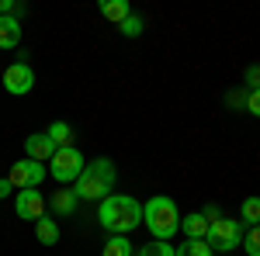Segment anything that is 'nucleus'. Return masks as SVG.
<instances>
[{"label":"nucleus","instance_id":"4","mask_svg":"<svg viewBox=\"0 0 260 256\" xmlns=\"http://www.w3.org/2000/svg\"><path fill=\"white\" fill-rule=\"evenodd\" d=\"M83 156L77 145H66V149H56V156L49 159V177L56 184H77L83 173Z\"/></svg>","mask_w":260,"mask_h":256},{"label":"nucleus","instance_id":"18","mask_svg":"<svg viewBox=\"0 0 260 256\" xmlns=\"http://www.w3.org/2000/svg\"><path fill=\"white\" fill-rule=\"evenodd\" d=\"M240 222L250 229V225H260V197H246L240 204Z\"/></svg>","mask_w":260,"mask_h":256},{"label":"nucleus","instance_id":"2","mask_svg":"<svg viewBox=\"0 0 260 256\" xmlns=\"http://www.w3.org/2000/svg\"><path fill=\"white\" fill-rule=\"evenodd\" d=\"M142 225L153 232V239L160 242H170V239L180 232V211H177V201L174 197H149L142 204Z\"/></svg>","mask_w":260,"mask_h":256},{"label":"nucleus","instance_id":"7","mask_svg":"<svg viewBox=\"0 0 260 256\" xmlns=\"http://www.w3.org/2000/svg\"><path fill=\"white\" fill-rule=\"evenodd\" d=\"M31 87H35V69H31L24 59L11 62V66L4 69V90H7L11 97H24V94H31Z\"/></svg>","mask_w":260,"mask_h":256},{"label":"nucleus","instance_id":"3","mask_svg":"<svg viewBox=\"0 0 260 256\" xmlns=\"http://www.w3.org/2000/svg\"><path fill=\"white\" fill-rule=\"evenodd\" d=\"M115 163L111 159H104V156H98V159H90L87 166H83V173H80V180H77V197L80 201H104V197L115 191Z\"/></svg>","mask_w":260,"mask_h":256},{"label":"nucleus","instance_id":"22","mask_svg":"<svg viewBox=\"0 0 260 256\" xmlns=\"http://www.w3.org/2000/svg\"><path fill=\"white\" fill-rule=\"evenodd\" d=\"M243 80H246V87H250V90H260V66H257V62H253V66H246Z\"/></svg>","mask_w":260,"mask_h":256},{"label":"nucleus","instance_id":"16","mask_svg":"<svg viewBox=\"0 0 260 256\" xmlns=\"http://www.w3.org/2000/svg\"><path fill=\"white\" fill-rule=\"evenodd\" d=\"M132 253H136V246L128 242V236H111L101 249V256H132Z\"/></svg>","mask_w":260,"mask_h":256},{"label":"nucleus","instance_id":"8","mask_svg":"<svg viewBox=\"0 0 260 256\" xmlns=\"http://www.w3.org/2000/svg\"><path fill=\"white\" fill-rule=\"evenodd\" d=\"M45 194H42L39 187H28V191H18L14 194V215L24 218V222H39L45 215Z\"/></svg>","mask_w":260,"mask_h":256},{"label":"nucleus","instance_id":"12","mask_svg":"<svg viewBox=\"0 0 260 256\" xmlns=\"http://www.w3.org/2000/svg\"><path fill=\"white\" fill-rule=\"evenodd\" d=\"M35 239H39L42 246H56V242H59V225H56L52 215H42L39 222H35Z\"/></svg>","mask_w":260,"mask_h":256},{"label":"nucleus","instance_id":"20","mask_svg":"<svg viewBox=\"0 0 260 256\" xmlns=\"http://www.w3.org/2000/svg\"><path fill=\"white\" fill-rule=\"evenodd\" d=\"M139 256H177V253H174V246H170V242H160V239H153V242L139 246Z\"/></svg>","mask_w":260,"mask_h":256},{"label":"nucleus","instance_id":"6","mask_svg":"<svg viewBox=\"0 0 260 256\" xmlns=\"http://www.w3.org/2000/svg\"><path fill=\"white\" fill-rule=\"evenodd\" d=\"M49 177V166L45 163H35V159H18L14 166H11V173H7V180L18 187V191H28V187H39L42 180Z\"/></svg>","mask_w":260,"mask_h":256},{"label":"nucleus","instance_id":"19","mask_svg":"<svg viewBox=\"0 0 260 256\" xmlns=\"http://www.w3.org/2000/svg\"><path fill=\"white\" fill-rule=\"evenodd\" d=\"M243 249H246V256H260V225H250L243 232Z\"/></svg>","mask_w":260,"mask_h":256},{"label":"nucleus","instance_id":"9","mask_svg":"<svg viewBox=\"0 0 260 256\" xmlns=\"http://www.w3.org/2000/svg\"><path fill=\"white\" fill-rule=\"evenodd\" d=\"M24 153H28V159H35V163H49V159L56 156V142L45 135V132H31V135L24 138Z\"/></svg>","mask_w":260,"mask_h":256},{"label":"nucleus","instance_id":"14","mask_svg":"<svg viewBox=\"0 0 260 256\" xmlns=\"http://www.w3.org/2000/svg\"><path fill=\"white\" fill-rule=\"evenodd\" d=\"M180 232H184L187 239H205L208 236V222H205L201 211H191V215L180 218Z\"/></svg>","mask_w":260,"mask_h":256},{"label":"nucleus","instance_id":"11","mask_svg":"<svg viewBox=\"0 0 260 256\" xmlns=\"http://www.w3.org/2000/svg\"><path fill=\"white\" fill-rule=\"evenodd\" d=\"M98 11H101V18H108L111 24H121V21L132 14V4L128 0H101Z\"/></svg>","mask_w":260,"mask_h":256},{"label":"nucleus","instance_id":"21","mask_svg":"<svg viewBox=\"0 0 260 256\" xmlns=\"http://www.w3.org/2000/svg\"><path fill=\"white\" fill-rule=\"evenodd\" d=\"M118 31L125 35V39H139V35H142V18L136 14V11H132V14H128V18L118 24Z\"/></svg>","mask_w":260,"mask_h":256},{"label":"nucleus","instance_id":"23","mask_svg":"<svg viewBox=\"0 0 260 256\" xmlns=\"http://www.w3.org/2000/svg\"><path fill=\"white\" fill-rule=\"evenodd\" d=\"M246 111H250L253 118H260V90H250V94H246Z\"/></svg>","mask_w":260,"mask_h":256},{"label":"nucleus","instance_id":"25","mask_svg":"<svg viewBox=\"0 0 260 256\" xmlns=\"http://www.w3.org/2000/svg\"><path fill=\"white\" fill-rule=\"evenodd\" d=\"M11 191H14V184H11L7 177H0V201H4V197L11 194Z\"/></svg>","mask_w":260,"mask_h":256},{"label":"nucleus","instance_id":"1","mask_svg":"<svg viewBox=\"0 0 260 256\" xmlns=\"http://www.w3.org/2000/svg\"><path fill=\"white\" fill-rule=\"evenodd\" d=\"M98 222L111 236H128L132 229H139L142 222V204L128 194H108L98 208Z\"/></svg>","mask_w":260,"mask_h":256},{"label":"nucleus","instance_id":"13","mask_svg":"<svg viewBox=\"0 0 260 256\" xmlns=\"http://www.w3.org/2000/svg\"><path fill=\"white\" fill-rule=\"evenodd\" d=\"M21 45V21L0 18V49H18Z\"/></svg>","mask_w":260,"mask_h":256},{"label":"nucleus","instance_id":"10","mask_svg":"<svg viewBox=\"0 0 260 256\" xmlns=\"http://www.w3.org/2000/svg\"><path fill=\"white\" fill-rule=\"evenodd\" d=\"M77 204H80V197L73 187H59L56 194L49 197V208H52V218H73L77 215Z\"/></svg>","mask_w":260,"mask_h":256},{"label":"nucleus","instance_id":"24","mask_svg":"<svg viewBox=\"0 0 260 256\" xmlns=\"http://www.w3.org/2000/svg\"><path fill=\"white\" fill-rule=\"evenodd\" d=\"M201 215H205V222L212 225V222H219V218H222V211H219V208H215V204H208V208H205Z\"/></svg>","mask_w":260,"mask_h":256},{"label":"nucleus","instance_id":"17","mask_svg":"<svg viewBox=\"0 0 260 256\" xmlns=\"http://www.w3.org/2000/svg\"><path fill=\"white\" fill-rule=\"evenodd\" d=\"M174 253L177 256H215L212 249H208L205 239H184L180 246H174Z\"/></svg>","mask_w":260,"mask_h":256},{"label":"nucleus","instance_id":"15","mask_svg":"<svg viewBox=\"0 0 260 256\" xmlns=\"http://www.w3.org/2000/svg\"><path fill=\"white\" fill-rule=\"evenodd\" d=\"M45 135L56 142V149H66V145H73V138H77V135H73V125H66V121H52Z\"/></svg>","mask_w":260,"mask_h":256},{"label":"nucleus","instance_id":"5","mask_svg":"<svg viewBox=\"0 0 260 256\" xmlns=\"http://www.w3.org/2000/svg\"><path fill=\"white\" fill-rule=\"evenodd\" d=\"M205 242H208L212 253H229V249H236L243 242V222L240 218H219V222H212Z\"/></svg>","mask_w":260,"mask_h":256}]
</instances>
